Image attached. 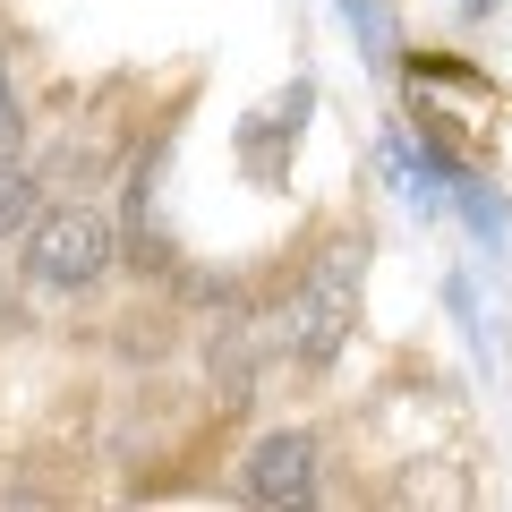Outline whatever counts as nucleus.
<instances>
[{"label":"nucleus","instance_id":"1","mask_svg":"<svg viewBox=\"0 0 512 512\" xmlns=\"http://www.w3.org/2000/svg\"><path fill=\"white\" fill-rule=\"evenodd\" d=\"M359 282H367V239H333L308 265V282L291 299V359L299 367H325L350 342V325H359Z\"/></svg>","mask_w":512,"mask_h":512},{"label":"nucleus","instance_id":"2","mask_svg":"<svg viewBox=\"0 0 512 512\" xmlns=\"http://www.w3.org/2000/svg\"><path fill=\"white\" fill-rule=\"evenodd\" d=\"M111 256H120V231H111V214H94V205H52V214H35V231H26V274H35L43 291H94V282L111 274Z\"/></svg>","mask_w":512,"mask_h":512},{"label":"nucleus","instance_id":"3","mask_svg":"<svg viewBox=\"0 0 512 512\" xmlns=\"http://www.w3.org/2000/svg\"><path fill=\"white\" fill-rule=\"evenodd\" d=\"M248 495L256 504H316V436L308 427H274V436H256L248 453Z\"/></svg>","mask_w":512,"mask_h":512},{"label":"nucleus","instance_id":"4","mask_svg":"<svg viewBox=\"0 0 512 512\" xmlns=\"http://www.w3.org/2000/svg\"><path fill=\"white\" fill-rule=\"evenodd\" d=\"M35 188L43 180L18 163V146H0V239H26V231H35V214H43Z\"/></svg>","mask_w":512,"mask_h":512},{"label":"nucleus","instance_id":"5","mask_svg":"<svg viewBox=\"0 0 512 512\" xmlns=\"http://www.w3.org/2000/svg\"><path fill=\"white\" fill-rule=\"evenodd\" d=\"M214 393H222L231 410L256 393V342H248V325H222V333H214Z\"/></svg>","mask_w":512,"mask_h":512},{"label":"nucleus","instance_id":"6","mask_svg":"<svg viewBox=\"0 0 512 512\" xmlns=\"http://www.w3.org/2000/svg\"><path fill=\"white\" fill-rule=\"evenodd\" d=\"M0 146H26V103H18V77H9V52H0Z\"/></svg>","mask_w":512,"mask_h":512},{"label":"nucleus","instance_id":"7","mask_svg":"<svg viewBox=\"0 0 512 512\" xmlns=\"http://www.w3.org/2000/svg\"><path fill=\"white\" fill-rule=\"evenodd\" d=\"M103 163H111L103 146H60V163H52V171H60V180H77V171H86V180H103Z\"/></svg>","mask_w":512,"mask_h":512},{"label":"nucleus","instance_id":"8","mask_svg":"<svg viewBox=\"0 0 512 512\" xmlns=\"http://www.w3.org/2000/svg\"><path fill=\"white\" fill-rule=\"evenodd\" d=\"M470 9H495V0H470Z\"/></svg>","mask_w":512,"mask_h":512}]
</instances>
